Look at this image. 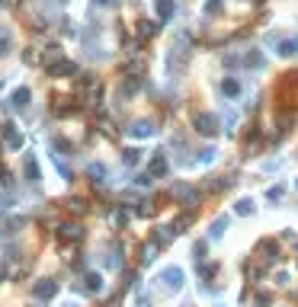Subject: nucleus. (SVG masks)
Listing matches in <instances>:
<instances>
[{
    "label": "nucleus",
    "instance_id": "f257e3e1",
    "mask_svg": "<svg viewBox=\"0 0 298 307\" xmlns=\"http://www.w3.org/2000/svg\"><path fill=\"white\" fill-rule=\"evenodd\" d=\"M193 125H196V132H199L202 138H215V134H218V119L208 115V112H199L193 119Z\"/></svg>",
    "mask_w": 298,
    "mask_h": 307
},
{
    "label": "nucleus",
    "instance_id": "f03ea898",
    "mask_svg": "<svg viewBox=\"0 0 298 307\" xmlns=\"http://www.w3.org/2000/svg\"><path fill=\"white\" fill-rule=\"evenodd\" d=\"M58 285L51 282V278H42V282H36V288H32V295L39 298V301H49V298H55Z\"/></svg>",
    "mask_w": 298,
    "mask_h": 307
},
{
    "label": "nucleus",
    "instance_id": "7ed1b4c3",
    "mask_svg": "<svg viewBox=\"0 0 298 307\" xmlns=\"http://www.w3.org/2000/svg\"><path fill=\"white\" fill-rule=\"evenodd\" d=\"M0 134H3V141L10 147H16L19 151V144H23V134H16V125H13V122H3V125H0Z\"/></svg>",
    "mask_w": 298,
    "mask_h": 307
},
{
    "label": "nucleus",
    "instance_id": "20e7f679",
    "mask_svg": "<svg viewBox=\"0 0 298 307\" xmlns=\"http://www.w3.org/2000/svg\"><path fill=\"white\" fill-rule=\"evenodd\" d=\"M49 74H55V77H71V74H77V64H74V61H55V64L49 67Z\"/></svg>",
    "mask_w": 298,
    "mask_h": 307
},
{
    "label": "nucleus",
    "instance_id": "39448f33",
    "mask_svg": "<svg viewBox=\"0 0 298 307\" xmlns=\"http://www.w3.org/2000/svg\"><path fill=\"white\" fill-rule=\"evenodd\" d=\"M84 102L87 106H97L99 102V84L97 80H84Z\"/></svg>",
    "mask_w": 298,
    "mask_h": 307
},
{
    "label": "nucleus",
    "instance_id": "423d86ee",
    "mask_svg": "<svg viewBox=\"0 0 298 307\" xmlns=\"http://www.w3.org/2000/svg\"><path fill=\"white\" fill-rule=\"evenodd\" d=\"M58 237L61 240H80V237H84V230H80V224H61V230H58Z\"/></svg>",
    "mask_w": 298,
    "mask_h": 307
},
{
    "label": "nucleus",
    "instance_id": "0eeeda50",
    "mask_svg": "<svg viewBox=\"0 0 298 307\" xmlns=\"http://www.w3.org/2000/svg\"><path fill=\"white\" fill-rule=\"evenodd\" d=\"M23 167H26V179H29V182H39V179H42V176H39V163H36V157H32V154L23 157Z\"/></svg>",
    "mask_w": 298,
    "mask_h": 307
},
{
    "label": "nucleus",
    "instance_id": "6e6552de",
    "mask_svg": "<svg viewBox=\"0 0 298 307\" xmlns=\"http://www.w3.org/2000/svg\"><path fill=\"white\" fill-rule=\"evenodd\" d=\"M29 96H32V93H29V87H16V90H13V106H16V109H26V106H29Z\"/></svg>",
    "mask_w": 298,
    "mask_h": 307
},
{
    "label": "nucleus",
    "instance_id": "1a4fd4ad",
    "mask_svg": "<svg viewBox=\"0 0 298 307\" xmlns=\"http://www.w3.org/2000/svg\"><path fill=\"white\" fill-rule=\"evenodd\" d=\"M151 173H154V176H164V173H167V157H164V154H157V157L151 160Z\"/></svg>",
    "mask_w": 298,
    "mask_h": 307
},
{
    "label": "nucleus",
    "instance_id": "9d476101",
    "mask_svg": "<svg viewBox=\"0 0 298 307\" xmlns=\"http://www.w3.org/2000/svg\"><path fill=\"white\" fill-rule=\"evenodd\" d=\"M167 288H180V269H167Z\"/></svg>",
    "mask_w": 298,
    "mask_h": 307
},
{
    "label": "nucleus",
    "instance_id": "9b49d317",
    "mask_svg": "<svg viewBox=\"0 0 298 307\" xmlns=\"http://www.w3.org/2000/svg\"><path fill=\"white\" fill-rule=\"evenodd\" d=\"M151 132H154V128L148 125V122H138V125H132V134H138V138H148Z\"/></svg>",
    "mask_w": 298,
    "mask_h": 307
},
{
    "label": "nucleus",
    "instance_id": "f8f14e48",
    "mask_svg": "<svg viewBox=\"0 0 298 307\" xmlns=\"http://www.w3.org/2000/svg\"><path fill=\"white\" fill-rule=\"evenodd\" d=\"M87 288H90V291H99V288H103V278H99L97 272H90V275H87Z\"/></svg>",
    "mask_w": 298,
    "mask_h": 307
},
{
    "label": "nucleus",
    "instance_id": "ddd939ff",
    "mask_svg": "<svg viewBox=\"0 0 298 307\" xmlns=\"http://www.w3.org/2000/svg\"><path fill=\"white\" fill-rule=\"evenodd\" d=\"M170 13H173V3H170V0H157V16H170Z\"/></svg>",
    "mask_w": 298,
    "mask_h": 307
},
{
    "label": "nucleus",
    "instance_id": "4468645a",
    "mask_svg": "<svg viewBox=\"0 0 298 307\" xmlns=\"http://www.w3.org/2000/svg\"><path fill=\"white\" fill-rule=\"evenodd\" d=\"M55 61H61V48H45V64H55Z\"/></svg>",
    "mask_w": 298,
    "mask_h": 307
},
{
    "label": "nucleus",
    "instance_id": "2eb2a0df",
    "mask_svg": "<svg viewBox=\"0 0 298 307\" xmlns=\"http://www.w3.org/2000/svg\"><path fill=\"white\" fill-rule=\"evenodd\" d=\"M238 215H253V202H250V199H241L238 202Z\"/></svg>",
    "mask_w": 298,
    "mask_h": 307
},
{
    "label": "nucleus",
    "instance_id": "dca6fc26",
    "mask_svg": "<svg viewBox=\"0 0 298 307\" xmlns=\"http://www.w3.org/2000/svg\"><path fill=\"white\" fill-rule=\"evenodd\" d=\"M221 90H225L228 96H238V93H241V87L234 84V80H225V84H221Z\"/></svg>",
    "mask_w": 298,
    "mask_h": 307
},
{
    "label": "nucleus",
    "instance_id": "f3484780",
    "mask_svg": "<svg viewBox=\"0 0 298 307\" xmlns=\"http://www.w3.org/2000/svg\"><path fill=\"white\" fill-rule=\"evenodd\" d=\"M138 36H141V39L154 36V23H138Z\"/></svg>",
    "mask_w": 298,
    "mask_h": 307
},
{
    "label": "nucleus",
    "instance_id": "a211bd4d",
    "mask_svg": "<svg viewBox=\"0 0 298 307\" xmlns=\"http://www.w3.org/2000/svg\"><path fill=\"white\" fill-rule=\"evenodd\" d=\"M6 51H10V36L0 32V54H6Z\"/></svg>",
    "mask_w": 298,
    "mask_h": 307
},
{
    "label": "nucleus",
    "instance_id": "6ab92c4d",
    "mask_svg": "<svg viewBox=\"0 0 298 307\" xmlns=\"http://www.w3.org/2000/svg\"><path fill=\"white\" fill-rule=\"evenodd\" d=\"M138 157H141V151H125L122 160H125V163H138Z\"/></svg>",
    "mask_w": 298,
    "mask_h": 307
},
{
    "label": "nucleus",
    "instance_id": "aec40b11",
    "mask_svg": "<svg viewBox=\"0 0 298 307\" xmlns=\"http://www.w3.org/2000/svg\"><path fill=\"white\" fill-rule=\"evenodd\" d=\"M3 275H6V269H3V265H0V278H3Z\"/></svg>",
    "mask_w": 298,
    "mask_h": 307
},
{
    "label": "nucleus",
    "instance_id": "412c9836",
    "mask_svg": "<svg viewBox=\"0 0 298 307\" xmlns=\"http://www.w3.org/2000/svg\"><path fill=\"white\" fill-rule=\"evenodd\" d=\"M97 3H103V6H106V3H112V0H97Z\"/></svg>",
    "mask_w": 298,
    "mask_h": 307
}]
</instances>
